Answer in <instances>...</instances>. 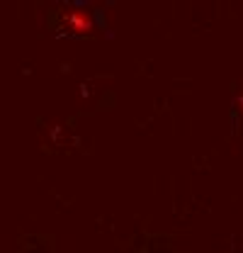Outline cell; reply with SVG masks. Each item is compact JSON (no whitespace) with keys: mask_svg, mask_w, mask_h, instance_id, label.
<instances>
[{"mask_svg":"<svg viewBox=\"0 0 243 253\" xmlns=\"http://www.w3.org/2000/svg\"><path fill=\"white\" fill-rule=\"evenodd\" d=\"M66 27L71 32H76V34H85V32L92 30V17L90 12H85V10H71L68 15H66Z\"/></svg>","mask_w":243,"mask_h":253,"instance_id":"6da1fadb","label":"cell"},{"mask_svg":"<svg viewBox=\"0 0 243 253\" xmlns=\"http://www.w3.org/2000/svg\"><path fill=\"white\" fill-rule=\"evenodd\" d=\"M236 105H239V110L243 112V97H239V100H236Z\"/></svg>","mask_w":243,"mask_h":253,"instance_id":"7a4b0ae2","label":"cell"}]
</instances>
